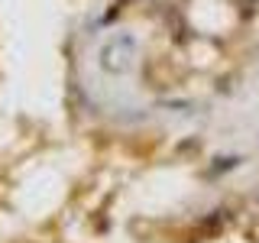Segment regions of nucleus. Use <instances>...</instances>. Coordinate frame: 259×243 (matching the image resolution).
I'll use <instances>...</instances> for the list:
<instances>
[{
  "label": "nucleus",
  "instance_id": "obj_1",
  "mask_svg": "<svg viewBox=\"0 0 259 243\" xmlns=\"http://www.w3.org/2000/svg\"><path fill=\"white\" fill-rule=\"evenodd\" d=\"M133 59H136V39L130 36V32H117V36H110L107 43L101 46V52H97L101 68L110 71V75H123V71H130Z\"/></svg>",
  "mask_w": 259,
  "mask_h": 243
}]
</instances>
